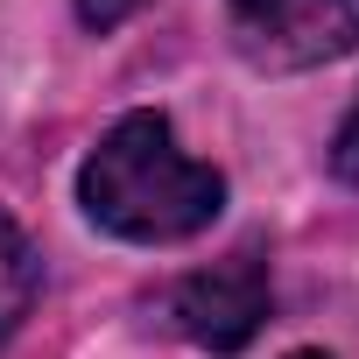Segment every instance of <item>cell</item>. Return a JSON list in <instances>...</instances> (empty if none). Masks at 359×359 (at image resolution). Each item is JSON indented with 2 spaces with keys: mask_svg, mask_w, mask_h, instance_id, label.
I'll list each match as a JSON object with an SVG mask.
<instances>
[{
  "mask_svg": "<svg viewBox=\"0 0 359 359\" xmlns=\"http://www.w3.org/2000/svg\"><path fill=\"white\" fill-rule=\"evenodd\" d=\"M78 205L99 233L127 247H176V240H198L226 212V176L176 141L169 113L134 106L85 155Z\"/></svg>",
  "mask_w": 359,
  "mask_h": 359,
  "instance_id": "obj_1",
  "label": "cell"
},
{
  "mask_svg": "<svg viewBox=\"0 0 359 359\" xmlns=\"http://www.w3.org/2000/svg\"><path fill=\"white\" fill-rule=\"evenodd\" d=\"M268 310H275V282H268L261 247H240V254H226L212 268H191L155 296V317L176 338L205 345V352H240L268 324Z\"/></svg>",
  "mask_w": 359,
  "mask_h": 359,
  "instance_id": "obj_2",
  "label": "cell"
},
{
  "mask_svg": "<svg viewBox=\"0 0 359 359\" xmlns=\"http://www.w3.org/2000/svg\"><path fill=\"white\" fill-rule=\"evenodd\" d=\"M233 43L261 71H310L359 50V0H226Z\"/></svg>",
  "mask_w": 359,
  "mask_h": 359,
  "instance_id": "obj_3",
  "label": "cell"
},
{
  "mask_svg": "<svg viewBox=\"0 0 359 359\" xmlns=\"http://www.w3.org/2000/svg\"><path fill=\"white\" fill-rule=\"evenodd\" d=\"M36 289H43V261H36L29 233H22L8 212H0V345L22 331V317H29Z\"/></svg>",
  "mask_w": 359,
  "mask_h": 359,
  "instance_id": "obj_4",
  "label": "cell"
},
{
  "mask_svg": "<svg viewBox=\"0 0 359 359\" xmlns=\"http://www.w3.org/2000/svg\"><path fill=\"white\" fill-rule=\"evenodd\" d=\"M331 176L359 191V99L345 106V120H338V134H331Z\"/></svg>",
  "mask_w": 359,
  "mask_h": 359,
  "instance_id": "obj_5",
  "label": "cell"
},
{
  "mask_svg": "<svg viewBox=\"0 0 359 359\" xmlns=\"http://www.w3.org/2000/svg\"><path fill=\"white\" fill-rule=\"evenodd\" d=\"M71 8H78V22H85L92 36H106V29H120V22L141 8V0H71Z\"/></svg>",
  "mask_w": 359,
  "mask_h": 359,
  "instance_id": "obj_6",
  "label": "cell"
},
{
  "mask_svg": "<svg viewBox=\"0 0 359 359\" xmlns=\"http://www.w3.org/2000/svg\"><path fill=\"white\" fill-rule=\"evenodd\" d=\"M289 359H331V352H317V345H303V352H289Z\"/></svg>",
  "mask_w": 359,
  "mask_h": 359,
  "instance_id": "obj_7",
  "label": "cell"
}]
</instances>
